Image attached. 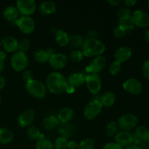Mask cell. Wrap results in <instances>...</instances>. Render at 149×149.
Instances as JSON below:
<instances>
[{"label":"cell","instance_id":"1","mask_svg":"<svg viewBox=\"0 0 149 149\" xmlns=\"http://www.w3.org/2000/svg\"><path fill=\"white\" fill-rule=\"evenodd\" d=\"M68 86V80L61 73L53 71L47 77L46 87L52 94H61L65 92Z\"/></svg>","mask_w":149,"mask_h":149},{"label":"cell","instance_id":"2","mask_svg":"<svg viewBox=\"0 0 149 149\" xmlns=\"http://www.w3.org/2000/svg\"><path fill=\"white\" fill-rule=\"evenodd\" d=\"M81 48V52L86 57L100 56L106 51V45L97 39H84Z\"/></svg>","mask_w":149,"mask_h":149},{"label":"cell","instance_id":"3","mask_svg":"<svg viewBox=\"0 0 149 149\" xmlns=\"http://www.w3.org/2000/svg\"><path fill=\"white\" fill-rule=\"evenodd\" d=\"M26 90L30 95L37 99H42L47 95L46 85L39 80L32 79L26 82Z\"/></svg>","mask_w":149,"mask_h":149},{"label":"cell","instance_id":"4","mask_svg":"<svg viewBox=\"0 0 149 149\" xmlns=\"http://www.w3.org/2000/svg\"><path fill=\"white\" fill-rule=\"evenodd\" d=\"M103 106L98 99H94L84 106L83 111L84 117L87 120H93L99 116L103 110Z\"/></svg>","mask_w":149,"mask_h":149},{"label":"cell","instance_id":"5","mask_svg":"<svg viewBox=\"0 0 149 149\" xmlns=\"http://www.w3.org/2000/svg\"><path fill=\"white\" fill-rule=\"evenodd\" d=\"M12 68L17 72H22L26 69L29 65V58L26 53L17 51L13 53L10 59Z\"/></svg>","mask_w":149,"mask_h":149},{"label":"cell","instance_id":"6","mask_svg":"<svg viewBox=\"0 0 149 149\" xmlns=\"http://www.w3.org/2000/svg\"><path fill=\"white\" fill-rule=\"evenodd\" d=\"M138 123V116L133 113H125V114L122 115L119 118L117 122L118 126H119V128H120L121 130L127 131V132H130L136 127Z\"/></svg>","mask_w":149,"mask_h":149},{"label":"cell","instance_id":"7","mask_svg":"<svg viewBox=\"0 0 149 149\" xmlns=\"http://www.w3.org/2000/svg\"><path fill=\"white\" fill-rule=\"evenodd\" d=\"M15 23L19 30L25 34L31 33L36 28L35 21L31 17L29 16H21L15 20Z\"/></svg>","mask_w":149,"mask_h":149},{"label":"cell","instance_id":"8","mask_svg":"<svg viewBox=\"0 0 149 149\" xmlns=\"http://www.w3.org/2000/svg\"><path fill=\"white\" fill-rule=\"evenodd\" d=\"M16 8L22 16H29L35 13L36 2L34 0H18L16 2Z\"/></svg>","mask_w":149,"mask_h":149},{"label":"cell","instance_id":"9","mask_svg":"<svg viewBox=\"0 0 149 149\" xmlns=\"http://www.w3.org/2000/svg\"><path fill=\"white\" fill-rule=\"evenodd\" d=\"M85 83L87 90L92 94L97 95L101 90L102 81L98 74H87L85 76Z\"/></svg>","mask_w":149,"mask_h":149},{"label":"cell","instance_id":"10","mask_svg":"<svg viewBox=\"0 0 149 149\" xmlns=\"http://www.w3.org/2000/svg\"><path fill=\"white\" fill-rule=\"evenodd\" d=\"M106 65V57L103 56V55H100V56L95 57L86 67L85 70L88 73V74H98L99 73L103 71Z\"/></svg>","mask_w":149,"mask_h":149},{"label":"cell","instance_id":"11","mask_svg":"<svg viewBox=\"0 0 149 149\" xmlns=\"http://www.w3.org/2000/svg\"><path fill=\"white\" fill-rule=\"evenodd\" d=\"M124 90L131 95H139L143 92V84L138 79L129 78L123 83Z\"/></svg>","mask_w":149,"mask_h":149},{"label":"cell","instance_id":"12","mask_svg":"<svg viewBox=\"0 0 149 149\" xmlns=\"http://www.w3.org/2000/svg\"><path fill=\"white\" fill-rule=\"evenodd\" d=\"M68 58L65 54L58 52V53H54L49 58L48 62L52 68L59 70L63 68L68 64Z\"/></svg>","mask_w":149,"mask_h":149},{"label":"cell","instance_id":"13","mask_svg":"<svg viewBox=\"0 0 149 149\" xmlns=\"http://www.w3.org/2000/svg\"><path fill=\"white\" fill-rule=\"evenodd\" d=\"M115 143L119 144L122 148H126L133 144L132 134L127 131L121 130L118 132L114 136Z\"/></svg>","mask_w":149,"mask_h":149},{"label":"cell","instance_id":"14","mask_svg":"<svg viewBox=\"0 0 149 149\" xmlns=\"http://www.w3.org/2000/svg\"><path fill=\"white\" fill-rule=\"evenodd\" d=\"M34 118V111L33 109H26L19 115L17 118V122L21 127H29L33 122Z\"/></svg>","mask_w":149,"mask_h":149},{"label":"cell","instance_id":"15","mask_svg":"<svg viewBox=\"0 0 149 149\" xmlns=\"http://www.w3.org/2000/svg\"><path fill=\"white\" fill-rule=\"evenodd\" d=\"M132 20L135 26L146 28L149 26V15L143 10H136L132 14Z\"/></svg>","mask_w":149,"mask_h":149},{"label":"cell","instance_id":"16","mask_svg":"<svg viewBox=\"0 0 149 149\" xmlns=\"http://www.w3.org/2000/svg\"><path fill=\"white\" fill-rule=\"evenodd\" d=\"M19 41L12 36H7L1 40V45L4 50L9 53H15L18 51Z\"/></svg>","mask_w":149,"mask_h":149},{"label":"cell","instance_id":"17","mask_svg":"<svg viewBox=\"0 0 149 149\" xmlns=\"http://www.w3.org/2000/svg\"><path fill=\"white\" fill-rule=\"evenodd\" d=\"M132 55V51L130 47L127 46L120 47L116 49L114 53V58L116 59L115 61L122 63L130 59Z\"/></svg>","mask_w":149,"mask_h":149},{"label":"cell","instance_id":"18","mask_svg":"<svg viewBox=\"0 0 149 149\" xmlns=\"http://www.w3.org/2000/svg\"><path fill=\"white\" fill-rule=\"evenodd\" d=\"M39 10L43 15H49L56 12L57 5L53 1H44L39 4Z\"/></svg>","mask_w":149,"mask_h":149},{"label":"cell","instance_id":"19","mask_svg":"<svg viewBox=\"0 0 149 149\" xmlns=\"http://www.w3.org/2000/svg\"><path fill=\"white\" fill-rule=\"evenodd\" d=\"M67 80L68 85L76 88L81 86L85 82V75L82 73H74L69 76Z\"/></svg>","mask_w":149,"mask_h":149},{"label":"cell","instance_id":"20","mask_svg":"<svg viewBox=\"0 0 149 149\" xmlns=\"http://www.w3.org/2000/svg\"><path fill=\"white\" fill-rule=\"evenodd\" d=\"M18 16L19 13L15 6H7L3 11V17L9 22H14L15 23V20L18 18Z\"/></svg>","mask_w":149,"mask_h":149},{"label":"cell","instance_id":"21","mask_svg":"<svg viewBox=\"0 0 149 149\" xmlns=\"http://www.w3.org/2000/svg\"><path fill=\"white\" fill-rule=\"evenodd\" d=\"M74 117V111L71 108H63L59 111L58 113V118L59 122L62 123H67L70 122Z\"/></svg>","mask_w":149,"mask_h":149},{"label":"cell","instance_id":"22","mask_svg":"<svg viewBox=\"0 0 149 149\" xmlns=\"http://www.w3.org/2000/svg\"><path fill=\"white\" fill-rule=\"evenodd\" d=\"M99 100L103 107H111L116 101V95L112 92H106L103 95H101Z\"/></svg>","mask_w":149,"mask_h":149},{"label":"cell","instance_id":"23","mask_svg":"<svg viewBox=\"0 0 149 149\" xmlns=\"http://www.w3.org/2000/svg\"><path fill=\"white\" fill-rule=\"evenodd\" d=\"M55 41H56L57 44L59 45L60 47H64L67 46L69 42V36L68 33L65 31L62 30V29H58L55 31Z\"/></svg>","mask_w":149,"mask_h":149},{"label":"cell","instance_id":"24","mask_svg":"<svg viewBox=\"0 0 149 149\" xmlns=\"http://www.w3.org/2000/svg\"><path fill=\"white\" fill-rule=\"evenodd\" d=\"M14 135L13 132L7 127H0V144L6 145L13 141Z\"/></svg>","mask_w":149,"mask_h":149},{"label":"cell","instance_id":"25","mask_svg":"<svg viewBox=\"0 0 149 149\" xmlns=\"http://www.w3.org/2000/svg\"><path fill=\"white\" fill-rule=\"evenodd\" d=\"M134 135L141 141V142H149V130L144 126L136 127L134 132Z\"/></svg>","mask_w":149,"mask_h":149},{"label":"cell","instance_id":"26","mask_svg":"<svg viewBox=\"0 0 149 149\" xmlns=\"http://www.w3.org/2000/svg\"><path fill=\"white\" fill-rule=\"evenodd\" d=\"M58 124H59V121H58L57 116H54V115L47 116L42 121V127L47 130L55 128L58 126Z\"/></svg>","mask_w":149,"mask_h":149},{"label":"cell","instance_id":"27","mask_svg":"<svg viewBox=\"0 0 149 149\" xmlns=\"http://www.w3.org/2000/svg\"><path fill=\"white\" fill-rule=\"evenodd\" d=\"M33 58L39 63H45L49 61V55L47 49H38L33 53Z\"/></svg>","mask_w":149,"mask_h":149},{"label":"cell","instance_id":"28","mask_svg":"<svg viewBox=\"0 0 149 149\" xmlns=\"http://www.w3.org/2000/svg\"><path fill=\"white\" fill-rule=\"evenodd\" d=\"M118 26H119L120 27H122V29H125V30L126 31V32L130 31H132L135 27V23H134L133 20H132V16L125 17V18L119 19Z\"/></svg>","mask_w":149,"mask_h":149},{"label":"cell","instance_id":"29","mask_svg":"<svg viewBox=\"0 0 149 149\" xmlns=\"http://www.w3.org/2000/svg\"><path fill=\"white\" fill-rule=\"evenodd\" d=\"M28 138L31 141H37L39 138H44V135L41 133L40 130L35 126H30L26 130Z\"/></svg>","mask_w":149,"mask_h":149},{"label":"cell","instance_id":"30","mask_svg":"<svg viewBox=\"0 0 149 149\" xmlns=\"http://www.w3.org/2000/svg\"><path fill=\"white\" fill-rule=\"evenodd\" d=\"M84 39H83L82 36L77 33H74L69 36V42L68 45L71 46V47L74 48V49H78L79 47H81Z\"/></svg>","mask_w":149,"mask_h":149},{"label":"cell","instance_id":"31","mask_svg":"<svg viewBox=\"0 0 149 149\" xmlns=\"http://www.w3.org/2000/svg\"><path fill=\"white\" fill-rule=\"evenodd\" d=\"M36 149H55L54 144L52 141L45 137L37 140L36 144Z\"/></svg>","mask_w":149,"mask_h":149},{"label":"cell","instance_id":"32","mask_svg":"<svg viewBox=\"0 0 149 149\" xmlns=\"http://www.w3.org/2000/svg\"><path fill=\"white\" fill-rule=\"evenodd\" d=\"M118 129H119V126H118L117 122L115 121H111V122H109L106 127V134L108 137H113L116 135V134L118 132Z\"/></svg>","mask_w":149,"mask_h":149},{"label":"cell","instance_id":"33","mask_svg":"<svg viewBox=\"0 0 149 149\" xmlns=\"http://www.w3.org/2000/svg\"><path fill=\"white\" fill-rule=\"evenodd\" d=\"M95 143L93 138H85L78 144L77 149H94Z\"/></svg>","mask_w":149,"mask_h":149},{"label":"cell","instance_id":"34","mask_svg":"<svg viewBox=\"0 0 149 149\" xmlns=\"http://www.w3.org/2000/svg\"><path fill=\"white\" fill-rule=\"evenodd\" d=\"M84 55L81 50L79 49H74V50L71 51V53L69 55V59L72 61L73 63H78L81 62L84 58Z\"/></svg>","mask_w":149,"mask_h":149},{"label":"cell","instance_id":"35","mask_svg":"<svg viewBox=\"0 0 149 149\" xmlns=\"http://www.w3.org/2000/svg\"><path fill=\"white\" fill-rule=\"evenodd\" d=\"M68 140L65 137H59L56 138L54 143L55 149H68Z\"/></svg>","mask_w":149,"mask_h":149},{"label":"cell","instance_id":"36","mask_svg":"<svg viewBox=\"0 0 149 149\" xmlns=\"http://www.w3.org/2000/svg\"><path fill=\"white\" fill-rule=\"evenodd\" d=\"M30 47L31 42L29 39L24 38V39H22L21 40L19 41L18 51L26 53V52H27L30 49Z\"/></svg>","mask_w":149,"mask_h":149},{"label":"cell","instance_id":"37","mask_svg":"<svg viewBox=\"0 0 149 149\" xmlns=\"http://www.w3.org/2000/svg\"><path fill=\"white\" fill-rule=\"evenodd\" d=\"M119 62L114 61L109 66V71H110L111 74L113 76H116L119 74L122 69V65Z\"/></svg>","mask_w":149,"mask_h":149},{"label":"cell","instance_id":"38","mask_svg":"<svg viewBox=\"0 0 149 149\" xmlns=\"http://www.w3.org/2000/svg\"><path fill=\"white\" fill-rule=\"evenodd\" d=\"M117 15L119 19L125 18V17L132 16L131 15L130 10L127 7H122L121 8H119L117 11Z\"/></svg>","mask_w":149,"mask_h":149},{"label":"cell","instance_id":"39","mask_svg":"<svg viewBox=\"0 0 149 149\" xmlns=\"http://www.w3.org/2000/svg\"><path fill=\"white\" fill-rule=\"evenodd\" d=\"M126 31H125V29H122V27H120L119 26H116L113 31V36L116 38H118V39L124 37V36H125V34H126Z\"/></svg>","mask_w":149,"mask_h":149},{"label":"cell","instance_id":"40","mask_svg":"<svg viewBox=\"0 0 149 149\" xmlns=\"http://www.w3.org/2000/svg\"><path fill=\"white\" fill-rule=\"evenodd\" d=\"M142 74L144 78L149 80V60L145 61L143 64Z\"/></svg>","mask_w":149,"mask_h":149},{"label":"cell","instance_id":"41","mask_svg":"<svg viewBox=\"0 0 149 149\" xmlns=\"http://www.w3.org/2000/svg\"><path fill=\"white\" fill-rule=\"evenodd\" d=\"M103 149H123L122 146L117 144L115 142H111L109 143L106 144V145L103 146Z\"/></svg>","mask_w":149,"mask_h":149},{"label":"cell","instance_id":"42","mask_svg":"<svg viewBox=\"0 0 149 149\" xmlns=\"http://www.w3.org/2000/svg\"><path fill=\"white\" fill-rule=\"evenodd\" d=\"M23 79L25 80V81H26H26H29V80L32 79H33V77H32L31 72L30 71H28V70L23 71Z\"/></svg>","mask_w":149,"mask_h":149},{"label":"cell","instance_id":"43","mask_svg":"<svg viewBox=\"0 0 149 149\" xmlns=\"http://www.w3.org/2000/svg\"><path fill=\"white\" fill-rule=\"evenodd\" d=\"M86 36H87V39H97V33L95 31H90L87 33Z\"/></svg>","mask_w":149,"mask_h":149},{"label":"cell","instance_id":"44","mask_svg":"<svg viewBox=\"0 0 149 149\" xmlns=\"http://www.w3.org/2000/svg\"><path fill=\"white\" fill-rule=\"evenodd\" d=\"M68 149H77L78 148V143L76 141H71L68 143Z\"/></svg>","mask_w":149,"mask_h":149},{"label":"cell","instance_id":"45","mask_svg":"<svg viewBox=\"0 0 149 149\" xmlns=\"http://www.w3.org/2000/svg\"><path fill=\"white\" fill-rule=\"evenodd\" d=\"M136 3V0H125V1H124V4H125V6H126L127 7H132V6L135 5Z\"/></svg>","mask_w":149,"mask_h":149},{"label":"cell","instance_id":"46","mask_svg":"<svg viewBox=\"0 0 149 149\" xmlns=\"http://www.w3.org/2000/svg\"><path fill=\"white\" fill-rule=\"evenodd\" d=\"M6 85V79L2 75L0 74V90H2Z\"/></svg>","mask_w":149,"mask_h":149},{"label":"cell","instance_id":"47","mask_svg":"<svg viewBox=\"0 0 149 149\" xmlns=\"http://www.w3.org/2000/svg\"><path fill=\"white\" fill-rule=\"evenodd\" d=\"M108 3L111 6H118L122 3L121 0H109Z\"/></svg>","mask_w":149,"mask_h":149},{"label":"cell","instance_id":"48","mask_svg":"<svg viewBox=\"0 0 149 149\" xmlns=\"http://www.w3.org/2000/svg\"><path fill=\"white\" fill-rule=\"evenodd\" d=\"M7 58V54L3 51L0 50V61H4Z\"/></svg>","mask_w":149,"mask_h":149},{"label":"cell","instance_id":"49","mask_svg":"<svg viewBox=\"0 0 149 149\" xmlns=\"http://www.w3.org/2000/svg\"><path fill=\"white\" fill-rule=\"evenodd\" d=\"M74 91H75V88H74V87H71V86L69 85L68 86L66 90H65V92H67V93H69V94H72L73 93H74Z\"/></svg>","mask_w":149,"mask_h":149},{"label":"cell","instance_id":"50","mask_svg":"<svg viewBox=\"0 0 149 149\" xmlns=\"http://www.w3.org/2000/svg\"><path fill=\"white\" fill-rule=\"evenodd\" d=\"M144 38L147 42H149V29L146 31L145 33H144Z\"/></svg>","mask_w":149,"mask_h":149},{"label":"cell","instance_id":"51","mask_svg":"<svg viewBox=\"0 0 149 149\" xmlns=\"http://www.w3.org/2000/svg\"><path fill=\"white\" fill-rule=\"evenodd\" d=\"M125 149H142V148H141V147L138 146L133 145V144H132V145L130 146L125 148Z\"/></svg>","mask_w":149,"mask_h":149},{"label":"cell","instance_id":"52","mask_svg":"<svg viewBox=\"0 0 149 149\" xmlns=\"http://www.w3.org/2000/svg\"><path fill=\"white\" fill-rule=\"evenodd\" d=\"M4 69V62L2 61H0V73L2 72Z\"/></svg>","mask_w":149,"mask_h":149},{"label":"cell","instance_id":"53","mask_svg":"<svg viewBox=\"0 0 149 149\" xmlns=\"http://www.w3.org/2000/svg\"><path fill=\"white\" fill-rule=\"evenodd\" d=\"M147 7H148V8L149 9V0L147 1Z\"/></svg>","mask_w":149,"mask_h":149},{"label":"cell","instance_id":"54","mask_svg":"<svg viewBox=\"0 0 149 149\" xmlns=\"http://www.w3.org/2000/svg\"><path fill=\"white\" fill-rule=\"evenodd\" d=\"M1 40L0 39V47H1Z\"/></svg>","mask_w":149,"mask_h":149},{"label":"cell","instance_id":"55","mask_svg":"<svg viewBox=\"0 0 149 149\" xmlns=\"http://www.w3.org/2000/svg\"><path fill=\"white\" fill-rule=\"evenodd\" d=\"M1 96H0V104H1Z\"/></svg>","mask_w":149,"mask_h":149},{"label":"cell","instance_id":"56","mask_svg":"<svg viewBox=\"0 0 149 149\" xmlns=\"http://www.w3.org/2000/svg\"><path fill=\"white\" fill-rule=\"evenodd\" d=\"M148 148H149V142H148Z\"/></svg>","mask_w":149,"mask_h":149}]
</instances>
